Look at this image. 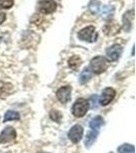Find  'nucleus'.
Segmentation results:
<instances>
[{
    "instance_id": "nucleus-1",
    "label": "nucleus",
    "mask_w": 136,
    "mask_h": 153,
    "mask_svg": "<svg viewBox=\"0 0 136 153\" xmlns=\"http://www.w3.org/2000/svg\"><path fill=\"white\" fill-rule=\"evenodd\" d=\"M89 109V102L84 98H79L75 101L72 108V112H73L74 117H83L84 115L87 113Z\"/></svg>"
},
{
    "instance_id": "nucleus-2",
    "label": "nucleus",
    "mask_w": 136,
    "mask_h": 153,
    "mask_svg": "<svg viewBox=\"0 0 136 153\" xmlns=\"http://www.w3.org/2000/svg\"><path fill=\"white\" fill-rule=\"evenodd\" d=\"M90 71H92L93 73L96 75L103 73L108 68V60L103 56H96L93 57L90 61Z\"/></svg>"
},
{
    "instance_id": "nucleus-3",
    "label": "nucleus",
    "mask_w": 136,
    "mask_h": 153,
    "mask_svg": "<svg viewBox=\"0 0 136 153\" xmlns=\"http://www.w3.org/2000/svg\"><path fill=\"white\" fill-rule=\"evenodd\" d=\"M78 38L82 41L90 42V43L95 42L97 39V33L95 32V28L93 26H89L82 29L78 33Z\"/></svg>"
},
{
    "instance_id": "nucleus-4",
    "label": "nucleus",
    "mask_w": 136,
    "mask_h": 153,
    "mask_svg": "<svg viewBox=\"0 0 136 153\" xmlns=\"http://www.w3.org/2000/svg\"><path fill=\"white\" fill-rule=\"evenodd\" d=\"M38 10L41 13L48 14L52 13V12L56 9V3L53 0H40L38 2V5H37Z\"/></svg>"
},
{
    "instance_id": "nucleus-5",
    "label": "nucleus",
    "mask_w": 136,
    "mask_h": 153,
    "mask_svg": "<svg viewBox=\"0 0 136 153\" xmlns=\"http://www.w3.org/2000/svg\"><path fill=\"white\" fill-rule=\"evenodd\" d=\"M83 133H84V130H83L82 126L75 125L71 128L70 131H69L68 137L72 142L76 144V143H79L81 141V139H82V137H83Z\"/></svg>"
},
{
    "instance_id": "nucleus-6",
    "label": "nucleus",
    "mask_w": 136,
    "mask_h": 153,
    "mask_svg": "<svg viewBox=\"0 0 136 153\" xmlns=\"http://www.w3.org/2000/svg\"><path fill=\"white\" fill-rule=\"evenodd\" d=\"M116 96V91L113 88L108 87L101 92V95L99 97V104L101 106H107L110 104L114 100Z\"/></svg>"
},
{
    "instance_id": "nucleus-7",
    "label": "nucleus",
    "mask_w": 136,
    "mask_h": 153,
    "mask_svg": "<svg viewBox=\"0 0 136 153\" xmlns=\"http://www.w3.org/2000/svg\"><path fill=\"white\" fill-rule=\"evenodd\" d=\"M71 94L72 87L71 86H65V87H61L56 91V98L58 99L59 102L66 104L71 100Z\"/></svg>"
},
{
    "instance_id": "nucleus-8",
    "label": "nucleus",
    "mask_w": 136,
    "mask_h": 153,
    "mask_svg": "<svg viewBox=\"0 0 136 153\" xmlns=\"http://www.w3.org/2000/svg\"><path fill=\"white\" fill-rule=\"evenodd\" d=\"M16 132L11 127L5 128V129L0 133V143L1 144L13 141V140H16Z\"/></svg>"
},
{
    "instance_id": "nucleus-9",
    "label": "nucleus",
    "mask_w": 136,
    "mask_h": 153,
    "mask_svg": "<svg viewBox=\"0 0 136 153\" xmlns=\"http://www.w3.org/2000/svg\"><path fill=\"white\" fill-rule=\"evenodd\" d=\"M121 53H122V47H121L120 45H118V44H115V45L111 46V47L107 50L108 58L110 59L111 61L118 60L121 55Z\"/></svg>"
},
{
    "instance_id": "nucleus-10",
    "label": "nucleus",
    "mask_w": 136,
    "mask_h": 153,
    "mask_svg": "<svg viewBox=\"0 0 136 153\" xmlns=\"http://www.w3.org/2000/svg\"><path fill=\"white\" fill-rule=\"evenodd\" d=\"M13 92V86L9 83L0 82V98H5Z\"/></svg>"
},
{
    "instance_id": "nucleus-11",
    "label": "nucleus",
    "mask_w": 136,
    "mask_h": 153,
    "mask_svg": "<svg viewBox=\"0 0 136 153\" xmlns=\"http://www.w3.org/2000/svg\"><path fill=\"white\" fill-rule=\"evenodd\" d=\"M134 11L133 10H130V11H127L124 16V19H123V23H124V29L126 30L127 32L130 31L131 29V23L133 21V18H134Z\"/></svg>"
},
{
    "instance_id": "nucleus-12",
    "label": "nucleus",
    "mask_w": 136,
    "mask_h": 153,
    "mask_svg": "<svg viewBox=\"0 0 136 153\" xmlns=\"http://www.w3.org/2000/svg\"><path fill=\"white\" fill-rule=\"evenodd\" d=\"M97 136H98L97 131L93 130V131H91V132H89L87 136H86V139H85V146L87 148H90L93 145V143L96 141Z\"/></svg>"
},
{
    "instance_id": "nucleus-13",
    "label": "nucleus",
    "mask_w": 136,
    "mask_h": 153,
    "mask_svg": "<svg viewBox=\"0 0 136 153\" xmlns=\"http://www.w3.org/2000/svg\"><path fill=\"white\" fill-rule=\"evenodd\" d=\"M81 63H82V59L79 57L78 55H74L69 59V66H70L73 71H78Z\"/></svg>"
},
{
    "instance_id": "nucleus-14",
    "label": "nucleus",
    "mask_w": 136,
    "mask_h": 153,
    "mask_svg": "<svg viewBox=\"0 0 136 153\" xmlns=\"http://www.w3.org/2000/svg\"><path fill=\"white\" fill-rule=\"evenodd\" d=\"M102 125H103V118L101 117L100 115H97V117H93L92 120H91L90 124H89V127L92 130L97 131Z\"/></svg>"
},
{
    "instance_id": "nucleus-15",
    "label": "nucleus",
    "mask_w": 136,
    "mask_h": 153,
    "mask_svg": "<svg viewBox=\"0 0 136 153\" xmlns=\"http://www.w3.org/2000/svg\"><path fill=\"white\" fill-rule=\"evenodd\" d=\"M91 76H92V71H90V68H85L80 75V83L81 84L87 83L88 81L91 79Z\"/></svg>"
},
{
    "instance_id": "nucleus-16",
    "label": "nucleus",
    "mask_w": 136,
    "mask_h": 153,
    "mask_svg": "<svg viewBox=\"0 0 136 153\" xmlns=\"http://www.w3.org/2000/svg\"><path fill=\"white\" fill-rule=\"evenodd\" d=\"M114 11H115V8H114V6H110V5H105L102 6V8H101V16L105 19H108L111 18V16H113Z\"/></svg>"
},
{
    "instance_id": "nucleus-17",
    "label": "nucleus",
    "mask_w": 136,
    "mask_h": 153,
    "mask_svg": "<svg viewBox=\"0 0 136 153\" xmlns=\"http://www.w3.org/2000/svg\"><path fill=\"white\" fill-rule=\"evenodd\" d=\"M19 112L13 111V110H8L4 114V122H9V120H19Z\"/></svg>"
},
{
    "instance_id": "nucleus-18",
    "label": "nucleus",
    "mask_w": 136,
    "mask_h": 153,
    "mask_svg": "<svg viewBox=\"0 0 136 153\" xmlns=\"http://www.w3.org/2000/svg\"><path fill=\"white\" fill-rule=\"evenodd\" d=\"M119 153H134V146L131 144H124L118 148Z\"/></svg>"
},
{
    "instance_id": "nucleus-19",
    "label": "nucleus",
    "mask_w": 136,
    "mask_h": 153,
    "mask_svg": "<svg viewBox=\"0 0 136 153\" xmlns=\"http://www.w3.org/2000/svg\"><path fill=\"white\" fill-rule=\"evenodd\" d=\"M49 117H50V118L53 120V122L59 123L61 120V117H63V115H61V113L59 112L58 110H51L50 113H49Z\"/></svg>"
},
{
    "instance_id": "nucleus-20",
    "label": "nucleus",
    "mask_w": 136,
    "mask_h": 153,
    "mask_svg": "<svg viewBox=\"0 0 136 153\" xmlns=\"http://www.w3.org/2000/svg\"><path fill=\"white\" fill-rule=\"evenodd\" d=\"M99 6H100L99 2H98L97 0H93L90 3V5H89V9H90L92 13H97V12L99 11Z\"/></svg>"
},
{
    "instance_id": "nucleus-21",
    "label": "nucleus",
    "mask_w": 136,
    "mask_h": 153,
    "mask_svg": "<svg viewBox=\"0 0 136 153\" xmlns=\"http://www.w3.org/2000/svg\"><path fill=\"white\" fill-rule=\"evenodd\" d=\"M13 5V0H0V9H8Z\"/></svg>"
},
{
    "instance_id": "nucleus-22",
    "label": "nucleus",
    "mask_w": 136,
    "mask_h": 153,
    "mask_svg": "<svg viewBox=\"0 0 136 153\" xmlns=\"http://www.w3.org/2000/svg\"><path fill=\"white\" fill-rule=\"evenodd\" d=\"M6 16H5V13H3V12L0 11V25H1L2 23H3L4 21H5Z\"/></svg>"
},
{
    "instance_id": "nucleus-23",
    "label": "nucleus",
    "mask_w": 136,
    "mask_h": 153,
    "mask_svg": "<svg viewBox=\"0 0 136 153\" xmlns=\"http://www.w3.org/2000/svg\"><path fill=\"white\" fill-rule=\"evenodd\" d=\"M110 153H113V152H110Z\"/></svg>"
}]
</instances>
